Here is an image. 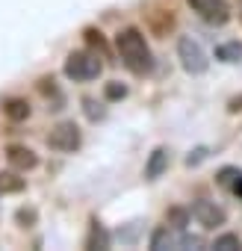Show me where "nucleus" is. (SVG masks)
<instances>
[{"mask_svg":"<svg viewBox=\"0 0 242 251\" xmlns=\"http://www.w3.org/2000/svg\"><path fill=\"white\" fill-rule=\"evenodd\" d=\"M166 245H169V248H177V245H180V239L169 233V225H166L163 230H157V233L151 236V248H157V251H160V248H166Z\"/></svg>","mask_w":242,"mask_h":251,"instance_id":"obj_11","label":"nucleus"},{"mask_svg":"<svg viewBox=\"0 0 242 251\" xmlns=\"http://www.w3.org/2000/svg\"><path fill=\"white\" fill-rule=\"evenodd\" d=\"M186 219H189V213H183V210H171V213L166 216V225L174 227V230H183V227H186Z\"/></svg>","mask_w":242,"mask_h":251,"instance_id":"obj_15","label":"nucleus"},{"mask_svg":"<svg viewBox=\"0 0 242 251\" xmlns=\"http://www.w3.org/2000/svg\"><path fill=\"white\" fill-rule=\"evenodd\" d=\"M227 112H242V95H236V98L227 100Z\"/></svg>","mask_w":242,"mask_h":251,"instance_id":"obj_20","label":"nucleus"},{"mask_svg":"<svg viewBox=\"0 0 242 251\" xmlns=\"http://www.w3.org/2000/svg\"><path fill=\"white\" fill-rule=\"evenodd\" d=\"M100 59H97V53H92V50H71L68 53V59H65V77L68 80H74V83H89V80H95L97 74H100Z\"/></svg>","mask_w":242,"mask_h":251,"instance_id":"obj_2","label":"nucleus"},{"mask_svg":"<svg viewBox=\"0 0 242 251\" xmlns=\"http://www.w3.org/2000/svg\"><path fill=\"white\" fill-rule=\"evenodd\" d=\"M115 48H118V56L124 62L127 71L145 77L154 71V53L145 42V33L139 27H124L118 36H115Z\"/></svg>","mask_w":242,"mask_h":251,"instance_id":"obj_1","label":"nucleus"},{"mask_svg":"<svg viewBox=\"0 0 242 251\" xmlns=\"http://www.w3.org/2000/svg\"><path fill=\"white\" fill-rule=\"evenodd\" d=\"M83 36H86V42H89V45H92L95 50H100L103 56H109V50H106V42H103V36H100L97 30H86Z\"/></svg>","mask_w":242,"mask_h":251,"instance_id":"obj_14","label":"nucleus"},{"mask_svg":"<svg viewBox=\"0 0 242 251\" xmlns=\"http://www.w3.org/2000/svg\"><path fill=\"white\" fill-rule=\"evenodd\" d=\"M192 6V12L204 21V24H213V27H221L230 21V6L227 0H186Z\"/></svg>","mask_w":242,"mask_h":251,"instance_id":"obj_5","label":"nucleus"},{"mask_svg":"<svg viewBox=\"0 0 242 251\" xmlns=\"http://www.w3.org/2000/svg\"><path fill=\"white\" fill-rule=\"evenodd\" d=\"M239 21H242V9H239Z\"/></svg>","mask_w":242,"mask_h":251,"instance_id":"obj_22","label":"nucleus"},{"mask_svg":"<svg viewBox=\"0 0 242 251\" xmlns=\"http://www.w3.org/2000/svg\"><path fill=\"white\" fill-rule=\"evenodd\" d=\"M213 248H218V251H230V248H239V236H236V233H224V236H218V239L213 242Z\"/></svg>","mask_w":242,"mask_h":251,"instance_id":"obj_16","label":"nucleus"},{"mask_svg":"<svg viewBox=\"0 0 242 251\" xmlns=\"http://www.w3.org/2000/svg\"><path fill=\"white\" fill-rule=\"evenodd\" d=\"M233 177H239V172H236V169H224V172L218 175V183H221V186H227Z\"/></svg>","mask_w":242,"mask_h":251,"instance_id":"obj_19","label":"nucleus"},{"mask_svg":"<svg viewBox=\"0 0 242 251\" xmlns=\"http://www.w3.org/2000/svg\"><path fill=\"white\" fill-rule=\"evenodd\" d=\"M216 59H221V62H239V59H242V45H239V42L218 45V48H216Z\"/></svg>","mask_w":242,"mask_h":251,"instance_id":"obj_10","label":"nucleus"},{"mask_svg":"<svg viewBox=\"0 0 242 251\" xmlns=\"http://www.w3.org/2000/svg\"><path fill=\"white\" fill-rule=\"evenodd\" d=\"M166 169H169V151L166 148H154V154H151V160L145 166V177L148 180H157Z\"/></svg>","mask_w":242,"mask_h":251,"instance_id":"obj_8","label":"nucleus"},{"mask_svg":"<svg viewBox=\"0 0 242 251\" xmlns=\"http://www.w3.org/2000/svg\"><path fill=\"white\" fill-rule=\"evenodd\" d=\"M3 115L12 118V121H24V118L30 115V103L21 100V98H9V100L3 103Z\"/></svg>","mask_w":242,"mask_h":251,"instance_id":"obj_9","label":"nucleus"},{"mask_svg":"<svg viewBox=\"0 0 242 251\" xmlns=\"http://www.w3.org/2000/svg\"><path fill=\"white\" fill-rule=\"evenodd\" d=\"M86 245H89V248H95V245H97V248H106V245H109V239H106V233H103V227H100L97 222L92 225V233H89V242H86Z\"/></svg>","mask_w":242,"mask_h":251,"instance_id":"obj_13","label":"nucleus"},{"mask_svg":"<svg viewBox=\"0 0 242 251\" xmlns=\"http://www.w3.org/2000/svg\"><path fill=\"white\" fill-rule=\"evenodd\" d=\"M6 160H9L15 169H21V172H30V169L39 166V157H36L30 148H24V145H12V148L6 151Z\"/></svg>","mask_w":242,"mask_h":251,"instance_id":"obj_7","label":"nucleus"},{"mask_svg":"<svg viewBox=\"0 0 242 251\" xmlns=\"http://www.w3.org/2000/svg\"><path fill=\"white\" fill-rule=\"evenodd\" d=\"M83 106H86V115H89V118H103V109H100L95 100H83Z\"/></svg>","mask_w":242,"mask_h":251,"instance_id":"obj_18","label":"nucleus"},{"mask_svg":"<svg viewBox=\"0 0 242 251\" xmlns=\"http://www.w3.org/2000/svg\"><path fill=\"white\" fill-rule=\"evenodd\" d=\"M80 142H83V136H80V127L74 121H59L48 133V145L53 151H59V154H74L80 148Z\"/></svg>","mask_w":242,"mask_h":251,"instance_id":"obj_4","label":"nucleus"},{"mask_svg":"<svg viewBox=\"0 0 242 251\" xmlns=\"http://www.w3.org/2000/svg\"><path fill=\"white\" fill-rule=\"evenodd\" d=\"M233 192H236V195L242 198V177H236V186H233Z\"/></svg>","mask_w":242,"mask_h":251,"instance_id":"obj_21","label":"nucleus"},{"mask_svg":"<svg viewBox=\"0 0 242 251\" xmlns=\"http://www.w3.org/2000/svg\"><path fill=\"white\" fill-rule=\"evenodd\" d=\"M192 219L201 225V227H207V230H213V227H218V225H224V219H227V213L216 204V201H195L192 204Z\"/></svg>","mask_w":242,"mask_h":251,"instance_id":"obj_6","label":"nucleus"},{"mask_svg":"<svg viewBox=\"0 0 242 251\" xmlns=\"http://www.w3.org/2000/svg\"><path fill=\"white\" fill-rule=\"evenodd\" d=\"M124 95H127V89L121 86V83H109L106 86V98L109 100H118V98H124Z\"/></svg>","mask_w":242,"mask_h":251,"instance_id":"obj_17","label":"nucleus"},{"mask_svg":"<svg viewBox=\"0 0 242 251\" xmlns=\"http://www.w3.org/2000/svg\"><path fill=\"white\" fill-rule=\"evenodd\" d=\"M21 189H24V180L21 177H15L9 172L0 175V192H21Z\"/></svg>","mask_w":242,"mask_h":251,"instance_id":"obj_12","label":"nucleus"},{"mask_svg":"<svg viewBox=\"0 0 242 251\" xmlns=\"http://www.w3.org/2000/svg\"><path fill=\"white\" fill-rule=\"evenodd\" d=\"M177 59H180L183 71L192 74V77L207 74V68H210V56H207V50H204L195 39H189V36H183V39L177 42Z\"/></svg>","mask_w":242,"mask_h":251,"instance_id":"obj_3","label":"nucleus"}]
</instances>
